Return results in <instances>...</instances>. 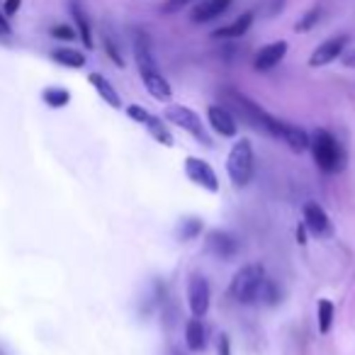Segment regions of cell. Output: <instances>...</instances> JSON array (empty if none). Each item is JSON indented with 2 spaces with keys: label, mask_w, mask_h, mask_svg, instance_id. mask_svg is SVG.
<instances>
[{
  "label": "cell",
  "mask_w": 355,
  "mask_h": 355,
  "mask_svg": "<svg viewBox=\"0 0 355 355\" xmlns=\"http://www.w3.org/2000/svg\"><path fill=\"white\" fill-rule=\"evenodd\" d=\"M222 100H224V107H227L229 112H232L234 117H236V122L241 119L243 124L253 127L256 132L268 134V137H275V139L282 137L285 122H282V119H277V117H272L270 112H266V110H263L261 105L253 103V100L246 98L243 93L227 88L222 93Z\"/></svg>",
  "instance_id": "6da1fadb"
},
{
  "label": "cell",
  "mask_w": 355,
  "mask_h": 355,
  "mask_svg": "<svg viewBox=\"0 0 355 355\" xmlns=\"http://www.w3.org/2000/svg\"><path fill=\"white\" fill-rule=\"evenodd\" d=\"M134 54H137L139 73H141V80H144V85H146L148 95L161 100V103H168V100L173 98V88L166 80V76L158 71L156 59H153V54H151V46H148V42L144 40V37H139L137 44H134Z\"/></svg>",
  "instance_id": "7a4b0ae2"
},
{
  "label": "cell",
  "mask_w": 355,
  "mask_h": 355,
  "mask_svg": "<svg viewBox=\"0 0 355 355\" xmlns=\"http://www.w3.org/2000/svg\"><path fill=\"white\" fill-rule=\"evenodd\" d=\"M309 148L314 153V161L319 166V171L324 173H338L345 163L343 146L338 144V139L329 132V129H316L309 137Z\"/></svg>",
  "instance_id": "3957f363"
},
{
  "label": "cell",
  "mask_w": 355,
  "mask_h": 355,
  "mask_svg": "<svg viewBox=\"0 0 355 355\" xmlns=\"http://www.w3.org/2000/svg\"><path fill=\"white\" fill-rule=\"evenodd\" d=\"M263 282H266V268L261 263H248L241 270H236L232 285H229V295L239 302V304H253L258 300Z\"/></svg>",
  "instance_id": "277c9868"
},
{
  "label": "cell",
  "mask_w": 355,
  "mask_h": 355,
  "mask_svg": "<svg viewBox=\"0 0 355 355\" xmlns=\"http://www.w3.org/2000/svg\"><path fill=\"white\" fill-rule=\"evenodd\" d=\"M227 173L232 178V183L236 188H243V185L251 183L253 178V146L248 139H239L232 146L227 158Z\"/></svg>",
  "instance_id": "5b68a950"
},
{
  "label": "cell",
  "mask_w": 355,
  "mask_h": 355,
  "mask_svg": "<svg viewBox=\"0 0 355 355\" xmlns=\"http://www.w3.org/2000/svg\"><path fill=\"white\" fill-rule=\"evenodd\" d=\"M163 117H166L171 124H178V127L183 129V132H188L193 139H198L202 146H212V139H209V134L205 132L202 119H200V114L193 112L190 107H183V105H168Z\"/></svg>",
  "instance_id": "8992f818"
},
{
  "label": "cell",
  "mask_w": 355,
  "mask_h": 355,
  "mask_svg": "<svg viewBox=\"0 0 355 355\" xmlns=\"http://www.w3.org/2000/svg\"><path fill=\"white\" fill-rule=\"evenodd\" d=\"M185 175L193 180L195 185L209 190V193H219V178L214 173V168L207 161L198 156H188L185 158Z\"/></svg>",
  "instance_id": "52a82bcc"
},
{
  "label": "cell",
  "mask_w": 355,
  "mask_h": 355,
  "mask_svg": "<svg viewBox=\"0 0 355 355\" xmlns=\"http://www.w3.org/2000/svg\"><path fill=\"white\" fill-rule=\"evenodd\" d=\"M209 300H212V290L209 282L202 275H193L188 280V304L195 319H205V314L209 311Z\"/></svg>",
  "instance_id": "ba28073f"
},
{
  "label": "cell",
  "mask_w": 355,
  "mask_h": 355,
  "mask_svg": "<svg viewBox=\"0 0 355 355\" xmlns=\"http://www.w3.org/2000/svg\"><path fill=\"white\" fill-rule=\"evenodd\" d=\"M302 217H304V227L309 234H314V236L319 239H326L334 234V227H331V219L329 214H326V209L321 207L319 202H314V200H309V202H304V209H302Z\"/></svg>",
  "instance_id": "9c48e42d"
},
{
  "label": "cell",
  "mask_w": 355,
  "mask_h": 355,
  "mask_svg": "<svg viewBox=\"0 0 355 355\" xmlns=\"http://www.w3.org/2000/svg\"><path fill=\"white\" fill-rule=\"evenodd\" d=\"M348 46V37L338 35V37H331V40L321 42L309 56V66L311 69H319V66H326L331 61H336L338 56H343V49Z\"/></svg>",
  "instance_id": "30bf717a"
},
{
  "label": "cell",
  "mask_w": 355,
  "mask_h": 355,
  "mask_svg": "<svg viewBox=\"0 0 355 355\" xmlns=\"http://www.w3.org/2000/svg\"><path fill=\"white\" fill-rule=\"evenodd\" d=\"M205 248H207V253H212L214 258H222V261H227V258L236 256L241 246H239L236 236H232L229 232H219V229H214V232L207 234Z\"/></svg>",
  "instance_id": "8fae6325"
},
{
  "label": "cell",
  "mask_w": 355,
  "mask_h": 355,
  "mask_svg": "<svg viewBox=\"0 0 355 355\" xmlns=\"http://www.w3.org/2000/svg\"><path fill=\"white\" fill-rule=\"evenodd\" d=\"M207 119H209V124H212V129L219 134V137L232 139V137H236V134H239L236 117H234V114L229 112L224 105H212V107L207 110Z\"/></svg>",
  "instance_id": "7c38bea8"
},
{
  "label": "cell",
  "mask_w": 355,
  "mask_h": 355,
  "mask_svg": "<svg viewBox=\"0 0 355 355\" xmlns=\"http://www.w3.org/2000/svg\"><path fill=\"white\" fill-rule=\"evenodd\" d=\"M232 8V0H200L198 6L190 12V20L195 25H202V22H212L217 17H222L224 12Z\"/></svg>",
  "instance_id": "4fadbf2b"
},
{
  "label": "cell",
  "mask_w": 355,
  "mask_h": 355,
  "mask_svg": "<svg viewBox=\"0 0 355 355\" xmlns=\"http://www.w3.org/2000/svg\"><path fill=\"white\" fill-rule=\"evenodd\" d=\"M285 54H287V42L280 40V42H272V44H266L256 54V59H253V69H256V71L275 69V66L285 59Z\"/></svg>",
  "instance_id": "5bb4252c"
},
{
  "label": "cell",
  "mask_w": 355,
  "mask_h": 355,
  "mask_svg": "<svg viewBox=\"0 0 355 355\" xmlns=\"http://www.w3.org/2000/svg\"><path fill=\"white\" fill-rule=\"evenodd\" d=\"M69 8H71V15H73L80 42L85 44V49H93V30H90V20H88V15H85L83 6H80V0H71Z\"/></svg>",
  "instance_id": "9a60e30c"
},
{
  "label": "cell",
  "mask_w": 355,
  "mask_h": 355,
  "mask_svg": "<svg viewBox=\"0 0 355 355\" xmlns=\"http://www.w3.org/2000/svg\"><path fill=\"white\" fill-rule=\"evenodd\" d=\"M251 25H253V12H243V15L236 17V20L232 22V25L214 30L212 37H214V40H236V37L246 35V32L251 30Z\"/></svg>",
  "instance_id": "2e32d148"
},
{
  "label": "cell",
  "mask_w": 355,
  "mask_h": 355,
  "mask_svg": "<svg viewBox=\"0 0 355 355\" xmlns=\"http://www.w3.org/2000/svg\"><path fill=\"white\" fill-rule=\"evenodd\" d=\"M90 85H93L95 90H98V95L105 100V103L110 105V107H114V110H119L122 107V98L117 95V90L112 88V83H110L107 78H105L103 73H90Z\"/></svg>",
  "instance_id": "e0dca14e"
},
{
  "label": "cell",
  "mask_w": 355,
  "mask_h": 355,
  "mask_svg": "<svg viewBox=\"0 0 355 355\" xmlns=\"http://www.w3.org/2000/svg\"><path fill=\"white\" fill-rule=\"evenodd\" d=\"M280 139L295 153H302V151H306V148H309V134H306L302 127H297V124L285 122V129H282V137Z\"/></svg>",
  "instance_id": "ac0fdd59"
},
{
  "label": "cell",
  "mask_w": 355,
  "mask_h": 355,
  "mask_svg": "<svg viewBox=\"0 0 355 355\" xmlns=\"http://www.w3.org/2000/svg\"><path fill=\"white\" fill-rule=\"evenodd\" d=\"M205 326L200 319H190L188 326H185V343H188V348L193 350V353H200V350H205V345H207V338H205Z\"/></svg>",
  "instance_id": "d6986e66"
},
{
  "label": "cell",
  "mask_w": 355,
  "mask_h": 355,
  "mask_svg": "<svg viewBox=\"0 0 355 355\" xmlns=\"http://www.w3.org/2000/svg\"><path fill=\"white\" fill-rule=\"evenodd\" d=\"M144 127L148 129V134H151L158 144H163V146H173V134L168 132V127L163 124L161 117H156V114H148V117L144 119Z\"/></svg>",
  "instance_id": "ffe728a7"
},
{
  "label": "cell",
  "mask_w": 355,
  "mask_h": 355,
  "mask_svg": "<svg viewBox=\"0 0 355 355\" xmlns=\"http://www.w3.org/2000/svg\"><path fill=\"white\" fill-rule=\"evenodd\" d=\"M51 59H54L56 64L66 66V69H83V66H85V54H83V51L69 49V46H64V49H56L54 54H51Z\"/></svg>",
  "instance_id": "44dd1931"
},
{
  "label": "cell",
  "mask_w": 355,
  "mask_h": 355,
  "mask_svg": "<svg viewBox=\"0 0 355 355\" xmlns=\"http://www.w3.org/2000/svg\"><path fill=\"white\" fill-rule=\"evenodd\" d=\"M334 314H336V306L331 300H319L316 304V321H319V334H329L331 324H334Z\"/></svg>",
  "instance_id": "7402d4cb"
},
{
  "label": "cell",
  "mask_w": 355,
  "mask_h": 355,
  "mask_svg": "<svg viewBox=\"0 0 355 355\" xmlns=\"http://www.w3.org/2000/svg\"><path fill=\"white\" fill-rule=\"evenodd\" d=\"M202 229H205L202 219H198V217L183 219L180 227H178V239H180V241H193V239H198L200 234H202Z\"/></svg>",
  "instance_id": "603a6c76"
},
{
  "label": "cell",
  "mask_w": 355,
  "mask_h": 355,
  "mask_svg": "<svg viewBox=\"0 0 355 355\" xmlns=\"http://www.w3.org/2000/svg\"><path fill=\"white\" fill-rule=\"evenodd\" d=\"M42 98L49 107H66L71 103V93L66 88H46Z\"/></svg>",
  "instance_id": "cb8c5ba5"
},
{
  "label": "cell",
  "mask_w": 355,
  "mask_h": 355,
  "mask_svg": "<svg viewBox=\"0 0 355 355\" xmlns=\"http://www.w3.org/2000/svg\"><path fill=\"white\" fill-rule=\"evenodd\" d=\"M319 20H321V10L319 8H311V10H306L304 15L300 17V22L295 25V32H311L319 25Z\"/></svg>",
  "instance_id": "d4e9b609"
},
{
  "label": "cell",
  "mask_w": 355,
  "mask_h": 355,
  "mask_svg": "<svg viewBox=\"0 0 355 355\" xmlns=\"http://www.w3.org/2000/svg\"><path fill=\"white\" fill-rule=\"evenodd\" d=\"M258 300H266L268 304H277V300H280V292H277L275 282L268 280V277H266V282H263L261 292H258Z\"/></svg>",
  "instance_id": "484cf974"
},
{
  "label": "cell",
  "mask_w": 355,
  "mask_h": 355,
  "mask_svg": "<svg viewBox=\"0 0 355 355\" xmlns=\"http://www.w3.org/2000/svg\"><path fill=\"white\" fill-rule=\"evenodd\" d=\"M103 42H105V51H107V56L114 61V66H119V69H122L124 59H122V54H119V46H117V42H114V37L112 35H105Z\"/></svg>",
  "instance_id": "4316f807"
},
{
  "label": "cell",
  "mask_w": 355,
  "mask_h": 355,
  "mask_svg": "<svg viewBox=\"0 0 355 355\" xmlns=\"http://www.w3.org/2000/svg\"><path fill=\"white\" fill-rule=\"evenodd\" d=\"M51 37H56V40H64V42H71L76 40V30L69 25H56L51 27Z\"/></svg>",
  "instance_id": "83f0119b"
},
{
  "label": "cell",
  "mask_w": 355,
  "mask_h": 355,
  "mask_svg": "<svg viewBox=\"0 0 355 355\" xmlns=\"http://www.w3.org/2000/svg\"><path fill=\"white\" fill-rule=\"evenodd\" d=\"M190 3H195V0H166L163 12H166V15H173V12H180L183 8H188Z\"/></svg>",
  "instance_id": "f1b7e54d"
},
{
  "label": "cell",
  "mask_w": 355,
  "mask_h": 355,
  "mask_svg": "<svg viewBox=\"0 0 355 355\" xmlns=\"http://www.w3.org/2000/svg\"><path fill=\"white\" fill-rule=\"evenodd\" d=\"M127 114H129V117L134 119V122L144 124V119H146V117H148V114H151V112H148V110H144L141 105H129V107H127Z\"/></svg>",
  "instance_id": "f546056e"
},
{
  "label": "cell",
  "mask_w": 355,
  "mask_h": 355,
  "mask_svg": "<svg viewBox=\"0 0 355 355\" xmlns=\"http://www.w3.org/2000/svg\"><path fill=\"white\" fill-rule=\"evenodd\" d=\"M217 350H219V355H232V340H229V336H227V334L219 336Z\"/></svg>",
  "instance_id": "4dcf8cb0"
},
{
  "label": "cell",
  "mask_w": 355,
  "mask_h": 355,
  "mask_svg": "<svg viewBox=\"0 0 355 355\" xmlns=\"http://www.w3.org/2000/svg\"><path fill=\"white\" fill-rule=\"evenodd\" d=\"M22 0H6V6H3V12H6V17H12L17 10H20Z\"/></svg>",
  "instance_id": "1f68e13d"
},
{
  "label": "cell",
  "mask_w": 355,
  "mask_h": 355,
  "mask_svg": "<svg viewBox=\"0 0 355 355\" xmlns=\"http://www.w3.org/2000/svg\"><path fill=\"white\" fill-rule=\"evenodd\" d=\"M12 30H10V22H8V17L0 12V37H10Z\"/></svg>",
  "instance_id": "d6a6232c"
},
{
  "label": "cell",
  "mask_w": 355,
  "mask_h": 355,
  "mask_svg": "<svg viewBox=\"0 0 355 355\" xmlns=\"http://www.w3.org/2000/svg\"><path fill=\"white\" fill-rule=\"evenodd\" d=\"M297 241H300L302 246L306 243V227H304V224H300V227H297Z\"/></svg>",
  "instance_id": "836d02e7"
},
{
  "label": "cell",
  "mask_w": 355,
  "mask_h": 355,
  "mask_svg": "<svg viewBox=\"0 0 355 355\" xmlns=\"http://www.w3.org/2000/svg\"><path fill=\"white\" fill-rule=\"evenodd\" d=\"M343 64L348 66V69H355V51H350V54L343 56Z\"/></svg>",
  "instance_id": "e575fe53"
},
{
  "label": "cell",
  "mask_w": 355,
  "mask_h": 355,
  "mask_svg": "<svg viewBox=\"0 0 355 355\" xmlns=\"http://www.w3.org/2000/svg\"><path fill=\"white\" fill-rule=\"evenodd\" d=\"M171 355H183V350H180V348H171Z\"/></svg>",
  "instance_id": "d590c367"
}]
</instances>
